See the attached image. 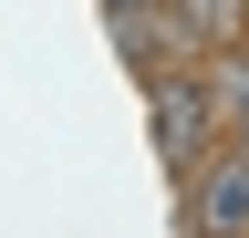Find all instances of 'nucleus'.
<instances>
[{
  "label": "nucleus",
  "mask_w": 249,
  "mask_h": 238,
  "mask_svg": "<svg viewBox=\"0 0 249 238\" xmlns=\"http://www.w3.org/2000/svg\"><path fill=\"white\" fill-rule=\"evenodd\" d=\"M197 125H208V94H197V83H156V145H166V166L187 176V166H197Z\"/></svg>",
  "instance_id": "2"
},
{
  "label": "nucleus",
  "mask_w": 249,
  "mask_h": 238,
  "mask_svg": "<svg viewBox=\"0 0 249 238\" xmlns=\"http://www.w3.org/2000/svg\"><path fill=\"white\" fill-rule=\"evenodd\" d=\"M166 32L177 42H239L249 32V0H166Z\"/></svg>",
  "instance_id": "3"
},
{
  "label": "nucleus",
  "mask_w": 249,
  "mask_h": 238,
  "mask_svg": "<svg viewBox=\"0 0 249 238\" xmlns=\"http://www.w3.org/2000/svg\"><path fill=\"white\" fill-rule=\"evenodd\" d=\"M187 176H197V228L239 238L249 228V156H218V166H187Z\"/></svg>",
  "instance_id": "1"
}]
</instances>
